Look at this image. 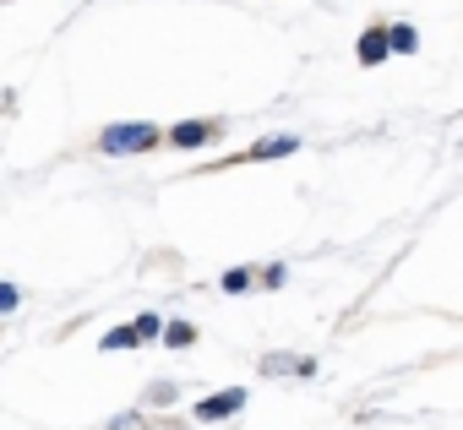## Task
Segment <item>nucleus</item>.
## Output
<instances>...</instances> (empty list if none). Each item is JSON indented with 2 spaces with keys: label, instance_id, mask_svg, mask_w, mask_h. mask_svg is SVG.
I'll list each match as a JSON object with an SVG mask.
<instances>
[{
  "label": "nucleus",
  "instance_id": "nucleus-5",
  "mask_svg": "<svg viewBox=\"0 0 463 430\" xmlns=\"http://www.w3.org/2000/svg\"><path fill=\"white\" fill-rule=\"evenodd\" d=\"M382 55H387V28H371V33L360 39V61H365V66H376Z\"/></svg>",
  "mask_w": 463,
  "mask_h": 430
},
{
  "label": "nucleus",
  "instance_id": "nucleus-11",
  "mask_svg": "<svg viewBox=\"0 0 463 430\" xmlns=\"http://www.w3.org/2000/svg\"><path fill=\"white\" fill-rule=\"evenodd\" d=\"M251 289V267H229L223 273V294H246Z\"/></svg>",
  "mask_w": 463,
  "mask_h": 430
},
{
  "label": "nucleus",
  "instance_id": "nucleus-6",
  "mask_svg": "<svg viewBox=\"0 0 463 430\" xmlns=\"http://www.w3.org/2000/svg\"><path fill=\"white\" fill-rule=\"evenodd\" d=\"M295 147H300L295 136H268V142L251 147V158H284V153H295Z\"/></svg>",
  "mask_w": 463,
  "mask_h": 430
},
{
  "label": "nucleus",
  "instance_id": "nucleus-10",
  "mask_svg": "<svg viewBox=\"0 0 463 430\" xmlns=\"http://www.w3.org/2000/svg\"><path fill=\"white\" fill-rule=\"evenodd\" d=\"M104 349H109V354H120V349H137V332H131V322H126V327H109V332H104Z\"/></svg>",
  "mask_w": 463,
  "mask_h": 430
},
{
  "label": "nucleus",
  "instance_id": "nucleus-1",
  "mask_svg": "<svg viewBox=\"0 0 463 430\" xmlns=\"http://www.w3.org/2000/svg\"><path fill=\"white\" fill-rule=\"evenodd\" d=\"M158 142H164V131H158L153 120H115V126L99 136V153L131 158V153H147V147H158Z\"/></svg>",
  "mask_w": 463,
  "mask_h": 430
},
{
  "label": "nucleus",
  "instance_id": "nucleus-12",
  "mask_svg": "<svg viewBox=\"0 0 463 430\" xmlns=\"http://www.w3.org/2000/svg\"><path fill=\"white\" fill-rule=\"evenodd\" d=\"M17 305H23V289H17V284H6V278H0V322H6V316H12Z\"/></svg>",
  "mask_w": 463,
  "mask_h": 430
},
{
  "label": "nucleus",
  "instance_id": "nucleus-7",
  "mask_svg": "<svg viewBox=\"0 0 463 430\" xmlns=\"http://www.w3.org/2000/svg\"><path fill=\"white\" fill-rule=\"evenodd\" d=\"M169 349H185V343H196V327L191 322H164V332H158Z\"/></svg>",
  "mask_w": 463,
  "mask_h": 430
},
{
  "label": "nucleus",
  "instance_id": "nucleus-9",
  "mask_svg": "<svg viewBox=\"0 0 463 430\" xmlns=\"http://www.w3.org/2000/svg\"><path fill=\"white\" fill-rule=\"evenodd\" d=\"M262 370H268V376H284V370H300V376H311V360H289V354H273V360H262Z\"/></svg>",
  "mask_w": 463,
  "mask_h": 430
},
{
  "label": "nucleus",
  "instance_id": "nucleus-2",
  "mask_svg": "<svg viewBox=\"0 0 463 430\" xmlns=\"http://www.w3.org/2000/svg\"><path fill=\"white\" fill-rule=\"evenodd\" d=\"M241 408H246V392L229 387V392H218V397H202V403H196V419H229V414H241Z\"/></svg>",
  "mask_w": 463,
  "mask_h": 430
},
{
  "label": "nucleus",
  "instance_id": "nucleus-3",
  "mask_svg": "<svg viewBox=\"0 0 463 430\" xmlns=\"http://www.w3.org/2000/svg\"><path fill=\"white\" fill-rule=\"evenodd\" d=\"M213 120H180V126H169V142L175 147H202V142H213Z\"/></svg>",
  "mask_w": 463,
  "mask_h": 430
},
{
  "label": "nucleus",
  "instance_id": "nucleus-8",
  "mask_svg": "<svg viewBox=\"0 0 463 430\" xmlns=\"http://www.w3.org/2000/svg\"><path fill=\"white\" fill-rule=\"evenodd\" d=\"M131 332H137V343H153V338L164 332V316H153V311H142V316L131 322Z\"/></svg>",
  "mask_w": 463,
  "mask_h": 430
},
{
  "label": "nucleus",
  "instance_id": "nucleus-4",
  "mask_svg": "<svg viewBox=\"0 0 463 430\" xmlns=\"http://www.w3.org/2000/svg\"><path fill=\"white\" fill-rule=\"evenodd\" d=\"M387 50H398V55H414V50H420V33H414L409 23H398V28H387Z\"/></svg>",
  "mask_w": 463,
  "mask_h": 430
}]
</instances>
